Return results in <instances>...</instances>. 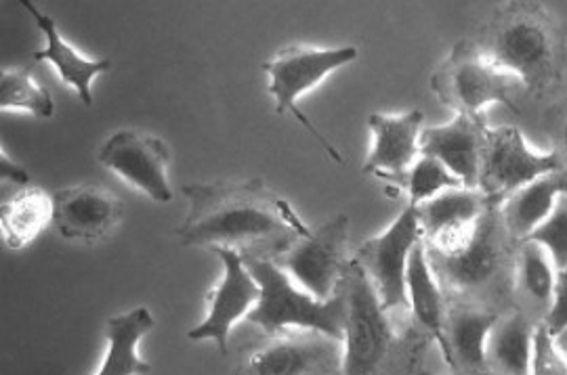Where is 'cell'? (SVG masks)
I'll list each match as a JSON object with an SVG mask.
<instances>
[{
  "label": "cell",
  "instance_id": "obj_8",
  "mask_svg": "<svg viewBox=\"0 0 567 375\" xmlns=\"http://www.w3.org/2000/svg\"><path fill=\"white\" fill-rule=\"evenodd\" d=\"M557 170H564L561 158L555 152L540 154L529 147L522 131L513 126L487 128L480 191L492 206H501L532 180Z\"/></svg>",
  "mask_w": 567,
  "mask_h": 375
},
{
  "label": "cell",
  "instance_id": "obj_2",
  "mask_svg": "<svg viewBox=\"0 0 567 375\" xmlns=\"http://www.w3.org/2000/svg\"><path fill=\"white\" fill-rule=\"evenodd\" d=\"M261 285V300L246 316L265 336L316 332L343 342L347 300L343 288L330 300H318L301 290L271 258H244Z\"/></svg>",
  "mask_w": 567,
  "mask_h": 375
},
{
  "label": "cell",
  "instance_id": "obj_32",
  "mask_svg": "<svg viewBox=\"0 0 567 375\" xmlns=\"http://www.w3.org/2000/svg\"><path fill=\"white\" fill-rule=\"evenodd\" d=\"M557 138H559V152H555L559 158L566 156L567 158V112L566 116L559 122V131H557Z\"/></svg>",
  "mask_w": 567,
  "mask_h": 375
},
{
  "label": "cell",
  "instance_id": "obj_6",
  "mask_svg": "<svg viewBox=\"0 0 567 375\" xmlns=\"http://www.w3.org/2000/svg\"><path fill=\"white\" fill-rule=\"evenodd\" d=\"M519 82L498 70L473 44H458L446 63L431 80L440 101L456 114L482 118L489 105H507L515 110L513 88Z\"/></svg>",
  "mask_w": 567,
  "mask_h": 375
},
{
  "label": "cell",
  "instance_id": "obj_9",
  "mask_svg": "<svg viewBox=\"0 0 567 375\" xmlns=\"http://www.w3.org/2000/svg\"><path fill=\"white\" fill-rule=\"evenodd\" d=\"M423 239L416 206L408 204L389 229L360 246L355 262L364 269L386 313L408 309L405 271L414 246Z\"/></svg>",
  "mask_w": 567,
  "mask_h": 375
},
{
  "label": "cell",
  "instance_id": "obj_33",
  "mask_svg": "<svg viewBox=\"0 0 567 375\" xmlns=\"http://www.w3.org/2000/svg\"><path fill=\"white\" fill-rule=\"evenodd\" d=\"M421 375H437V374H429V372H423Z\"/></svg>",
  "mask_w": 567,
  "mask_h": 375
},
{
  "label": "cell",
  "instance_id": "obj_27",
  "mask_svg": "<svg viewBox=\"0 0 567 375\" xmlns=\"http://www.w3.org/2000/svg\"><path fill=\"white\" fill-rule=\"evenodd\" d=\"M398 183L404 187L412 206H421L444 191L463 187V183L454 177L442 162L429 156L416 159Z\"/></svg>",
  "mask_w": 567,
  "mask_h": 375
},
{
  "label": "cell",
  "instance_id": "obj_17",
  "mask_svg": "<svg viewBox=\"0 0 567 375\" xmlns=\"http://www.w3.org/2000/svg\"><path fill=\"white\" fill-rule=\"evenodd\" d=\"M21 4L34 18V23L39 25V30H41L44 39H47V46L32 55L34 61L51 63L58 70L60 79L76 91L82 105L91 107L93 105L91 82L97 79V76L105 74V72H110L114 67V63L107 60V58H100V60L84 58L74 46H70L65 40L61 39L58 23H55L51 15L39 11L37 4L30 2V0H21Z\"/></svg>",
  "mask_w": 567,
  "mask_h": 375
},
{
  "label": "cell",
  "instance_id": "obj_10",
  "mask_svg": "<svg viewBox=\"0 0 567 375\" xmlns=\"http://www.w3.org/2000/svg\"><path fill=\"white\" fill-rule=\"evenodd\" d=\"M343 344L316 332L267 337L248 348L238 375H341Z\"/></svg>",
  "mask_w": 567,
  "mask_h": 375
},
{
  "label": "cell",
  "instance_id": "obj_30",
  "mask_svg": "<svg viewBox=\"0 0 567 375\" xmlns=\"http://www.w3.org/2000/svg\"><path fill=\"white\" fill-rule=\"evenodd\" d=\"M543 325L553 336L559 337L567 334V269L559 271L557 275L555 292L548 302L547 316Z\"/></svg>",
  "mask_w": 567,
  "mask_h": 375
},
{
  "label": "cell",
  "instance_id": "obj_18",
  "mask_svg": "<svg viewBox=\"0 0 567 375\" xmlns=\"http://www.w3.org/2000/svg\"><path fill=\"white\" fill-rule=\"evenodd\" d=\"M429 260L442 285L456 292H473L484 288L501 267V248L496 243L489 212L482 220L477 236L463 252L454 257H440L429 252Z\"/></svg>",
  "mask_w": 567,
  "mask_h": 375
},
{
  "label": "cell",
  "instance_id": "obj_21",
  "mask_svg": "<svg viewBox=\"0 0 567 375\" xmlns=\"http://www.w3.org/2000/svg\"><path fill=\"white\" fill-rule=\"evenodd\" d=\"M567 194V173L557 170L532 180L501 204L503 225L513 238L526 241Z\"/></svg>",
  "mask_w": 567,
  "mask_h": 375
},
{
  "label": "cell",
  "instance_id": "obj_22",
  "mask_svg": "<svg viewBox=\"0 0 567 375\" xmlns=\"http://www.w3.org/2000/svg\"><path fill=\"white\" fill-rule=\"evenodd\" d=\"M154 315L145 306L110 316L105 323L107 351L103 356L102 369L95 375L152 374V365L140 356V342L154 330Z\"/></svg>",
  "mask_w": 567,
  "mask_h": 375
},
{
  "label": "cell",
  "instance_id": "obj_24",
  "mask_svg": "<svg viewBox=\"0 0 567 375\" xmlns=\"http://www.w3.org/2000/svg\"><path fill=\"white\" fill-rule=\"evenodd\" d=\"M534 330L522 313L498 316L487 340V372L496 375H529Z\"/></svg>",
  "mask_w": 567,
  "mask_h": 375
},
{
  "label": "cell",
  "instance_id": "obj_16",
  "mask_svg": "<svg viewBox=\"0 0 567 375\" xmlns=\"http://www.w3.org/2000/svg\"><path fill=\"white\" fill-rule=\"evenodd\" d=\"M425 114L419 110L405 114H370L368 128L372 147L364 164L365 175L400 178L421 158V133Z\"/></svg>",
  "mask_w": 567,
  "mask_h": 375
},
{
  "label": "cell",
  "instance_id": "obj_7",
  "mask_svg": "<svg viewBox=\"0 0 567 375\" xmlns=\"http://www.w3.org/2000/svg\"><path fill=\"white\" fill-rule=\"evenodd\" d=\"M349 218L328 220L309 238L297 239L282 254L271 258L301 290L318 300H330L341 290L349 269Z\"/></svg>",
  "mask_w": 567,
  "mask_h": 375
},
{
  "label": "cell",
  "instance_id": "obj_19",
  "mask_svg": "<svg viewBox=\"0 0 567 375\" xmlns=\"http://www.w3.org/2000/svg\"><path fill=\"white\" fill-rule=\"evenodd\" d=\"M405 294H408V309L440 344V351L447 363L450 351H447L446 340V300L442 292V283L431 267L429 250L423 239L414 246L412 254L408 258Z\"/></svg>",
  "mask_w": 567,
  "mask_h": 375
},
{
  "label": "cell",
  "instance_id": "obj_11",
  "mask_svg": "<svg viewBox=\"0 0 567 375\" xmlns=\"http://www.w3.org/2000/svg\"><path fill=\"white\" fill-rule=\"evenodd\" d=\"M224 262V275L206 296V316L203 323L192 327L187 337L192 342L213 340L221 355L229 353V334L234 325L250 315L261 300V285L248 271L244 257L229 248L213 250Z\"/></svg>",
  "mask_w": 567,
  "mask_h": 375
},
{
  "label": "cell",
  "instance_id": "obj_25",
  "mask_svg": "<svg viewBox=\"0 0 567 375\" xmlns=\"http://www.w3.org/2000/svg\"><path fill=\"white\" fill-rule=\"evenodd\" d=\"M0 107L2 112L21 110L39 118H51L55 114V101L32 74L23 67L4 70L0 76Z\"/></svg>",
  "mask_w": 567,
  "mask_h": 375
},
{
  "label": "cell",
  "instance_id": "obj_4",
  "mask_svg": "<svg viewBox=\"0 0 567 375\" xmlns=\"http://www.w3.org/2000/svg\"><path fill=\"white\" fill-rule=\"evenodd\" d=\"M341 288L347 300L341 375H381L395 344L389 313L355 260H351Z\"/></svg>",
  "mask_w": 567,
  "mask_h": 375
},
{
  "label": "cell",
  "instance_id": "obj_12",
  "mask_svg": "<svg viewBox=\"0 0 567 375\" xmlns=\"http://www.w3.org/2000/svg\"><path fill=\"white\" fill-rule=\"evenodd\" d=\"M492 204L480 189H450L416 206L426 250L440 257L463 252L480 231Z\"/></svg>",
  "mask_w": 567,
  "mask_h": 375
},
{
  "label": "cell",
  "instance_id": "obj_3",
  "mask_svg": "<svg viewBox=\"0 0 567 375\" xmlns=\"http://www.w3.org/2000/svg\"><path fill=\"white\" fill-rule=\"evenodd\" d=\"M480 51L527 91H545L559 76V37L538 9L505 11L487 30Z\"/></svg>",
  "mask_w": 567,
  "mask_h": 375
},
{
  "label": "cell",
  "instance_id": "obj_29",
  "mask_svg": "<svg viewBox=\"0 0 567 375\" xmlns=\"http://www.w3.org/2000/svg\"><path fill=\"white\" fill-rule=\"evenodd\" d=\"M527 239L540 243L559 271L567 269V194L557 201L550 217Z\"/></svg>",
  "mask_w": 567,
  "mask_h": 375
},
{
  "label": "cell",
  "instance_id": "obj_5",
  "mask_svg": "<svg viewBox=\"0 0 567 375\" xmlns=\"http://www.w3.org/2000/svg\"><path fill=\"white\" fill-rule=\"evenodd\" d=\"M358 60L355 46L316 49L305 44H292L276 53L274 60L265 61L264 72L269 76V95L276 100V114H292L305 131L316 138L326 154L337 164H343L341 152L318 131V126L297 107V100L307 91L316 88L334 70Z\"/></svg>",
  "mask_w": 567,
  "mask_h": 375
},
{
  "label": "cell",
  "instance_id": "obj_23",
  "mask_svg": "<svg viewBox=\"0 0 567 375\" xmlns=\"http://www.w3.org/2000/svg\"><path fill=\"white\" fill-rule=\"evenodd\" d=\"M53 225V196L39 187H25L0 206V229L7 248L21 250Z\"/></svg>",
  "mask_w": 567,
  "mask_h": 375
},
{
  "label": "cell",
  "instance_id": "obj_20",
  "mask_svg": "<svg viewBox=\"0 0 567 375\" xmlns=\"http://www.w3.org/2000/svg\"><path fill=\"white\" fill-rule=\"evenodd\" d=\"M498 316L477 306H456L446 313L450 369L454 375L487 374V340Z\"/></svg>",
  "mask_w": 567,
  "mask_h": 375
},
{
  "label": "cell",
  "instance_id": "obj_28",
  "mask_svg": "<svg viewBox=\"0 0 567 375\" xmlns=\"http://www.w3.org/2000/svg\"><path fill=\"white\" fill-rule=\"evenodd\" d=\"M529 375H567V348L543 323L534 330Z\"/></svg>",
  "mask_w": 567,
  "mask_h": 375
},
{
  "label": "cell",
  "instance_id": "obj_14",
  "mask_svg": "<svg viewBox=\"0 0 567 375\" xmlns=\"http://www.w3.org/2000/svg\"><path fill=\"white\" fill-rule=\"evenodd\" d=\"M124 217V204L100 185H79L53 196V227L61 238L100 241L107 238Z\"/></svg>",
  "mask_w": 567,
  "mask_h": 375
},
{
  "label": "cell",
  "instance_id": "obj_1",
  "mask_svg": "<svg viewBox=\"0 0 567 375\" xmlns=\"http://www.w3.org/2000/svg\"><path fill=\"white\" fill-rule=\"evenodd\" d=\"M189 212L177 229L182 246L229 248L244 258H276L313 231L290 206L265 187L246 183H194L183 187Z\"/></svg>",
  "mask_w": 567,
  "mask_h": 375
},
{
  "label": "cell",
  "instance_id": "obj_13",
  "mask_svg": "<svg viewBox=\"0 0 567 375\" xmlns=\"http://www.w3.org/2000/svg\"><path fill=\"white\" fill-rule=\"evenodd\" d=\"M168 158L171 154L163 138L140 131H118L97 152L100 164L158 204H168L173 199V189L166 178Z\"/></svg>",
  "mask_w": 567,
  "mask_h": 375
},
{
  "label": "cell",
  "instance_id": "obj_15",
  "mask_svg": "<svg viewBox=\"0 0 567 375\" xmlns=\"http://www.w3.org/2000/svg\"><path fill=\"white\" fill-rule=\"evenodd\" d=\"M486 133L484 119L456 114L447 124L423 128L421 156L442 162L466 189H480Z\"/></svg>",
  "mask_w": 567,
  "mask_h": 375
},
{
  "label": "cell",
  "instance_id": "obj_31",
  "mask_svg": "<svg viewBox=\"0 0 567 375\" xmlns=\"http://www.w3.org/2000/svg\"><path fill=\"white\" fill-rule=\"evenodd\" d=\"M0 177H2L4 183L11 180V183H16V185H28V183H30L28 170H25L23 166H20L18 162L7 158L4 149L0 152Z\"/></svg>",
  "mask_w": 567,
  "mask_h": 375
},
{
  "label": "cell",
  "instance_id": "obj_26",
  "mask_svg": "<svg viewBox=\"0 0 567 375\" xmlns=\"http://www.w3.org/2000/svg\"><path fill=\"white\" fill-rule=\"evenodd\" d=\"M557 275L559 269L555 267L553 258L548 257L547 250L540 243L526 239L517 260V279L522 292L534 302L548 304L555 292Z\"/></svg>",
  "mask_w": 567,
  "mask_h": 375
}]
</instances>
